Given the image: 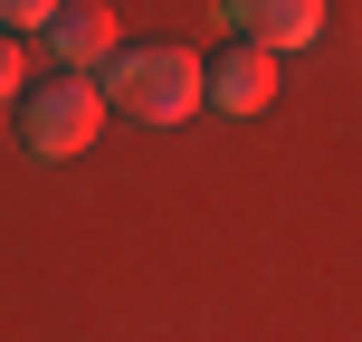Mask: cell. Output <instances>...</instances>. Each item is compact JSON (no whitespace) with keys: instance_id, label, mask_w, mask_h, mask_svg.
<instances>
[{"instance_id":"obj_1","label":"cell","mask_w":362,"mask_h":342,"mask_svg":"<svg viewBox=\"0 0 362 342\" xmlns=\"http://www.w3.org/2000/svg\"><path fill=\"white\" fill-rule=\"evenodd\" d=\"M105 105L134 114V124H181V114L210 105V67L172 38H144V48H115L105 57Z\"/></svg>"},{"instance_id":"obj_2","label":"cell","mask_w":362,"mask_h":342,"mask_svg":"<svg viewBox=\"0 0 362 342\" xmlns=\"http://www.w3.org/2000/svg\"><path fill=\"white\" fill-rule=\"evenodd\" d=\"M105 133V86L76 67L38 76V86H19V152L29 162H76V152Z\"/></svg>"},{"instance_id":"obj_3","label":"cell","mask_w":362,"mask_h":342,"mask_svg":"<svg viewBox=\"0 0 362 342\" xmlns=\"http://www.w3.org/2000/svg\"><path fill=\"white\" fill-rule=\"evenodd\" d=\"M219 19H229L248 48L286 57V48H305V38L325 29V0H219Z\"/></svg>"},{"instance_id":"obj_4","label":"cell","mask_w":362,"mask_h":342,"mask_svg":"<svg viewBox=\"0 0 362 342\" xmlns=\"http://www.w3.org/2000/svg\"><path fill=\"white\" fill-rule=\"evenodd\" d=\"M210 105L219 114H267L276 105V57L248 48V38H238L229 57H210Z\"/></svg>"},{"instance_id":"obj_5","label":"cell","mask_w":362,"mask_h":342,"mask_svg":"<svg viewBox=\"0 0 362 342\" xmlns=\"http://www.w3.org/2000/svg\"><path fill=\"white\" fill-rule=\"evenodd\" d=\"M48 57L76 67V76H86L95 57H115V10H105V0H67V10L48 19Z\"/></svg>"},{"instance_id":"obj_6","label":"cell","mask_w":362,"mask_h":342,"mask_svg":"<svg viewBox=\"0 0 362 342\" xmlns=\"http://www.w3.org/2000/svg\"><path fill=\"white\" fill-rule=\"evenodd\" d=\"M29 86V48H19V29H0V105Z\"/></svg>"},{"instance_id":"obj_7","label":"cell","mask_w":362,"mask_h":342,"mask_svg":"<svg viewBox=\"0 0 362 342\" xmlns=\"http://www.w3.org/2000/svg\"><path fill=\"white\" fill-rule=\"evenodd\" d=\"M57 10H67V0H0V19H10V29H48Z\"/></svg>"}]
</instances>
